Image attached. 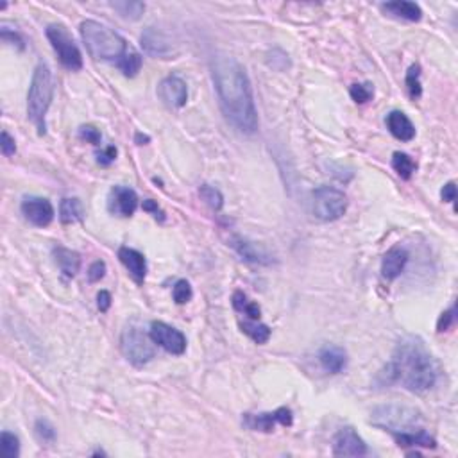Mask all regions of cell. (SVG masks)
<instances>
[{
	"instance_id": "2",
	"label": "cell",
	"mask_w": 458,
	"mask_h": 458,
	"mask_svg": "<svg viewBox=\"0 0 458 458\" xmlns=\"http://www.w3.org/2000/svg\"><path fill=\"white\" fill-rule=\"evenodd\" d=\"M381 385L399 383L410 392H426L437 381V367L421 339L406 337L396 346L392 358L378 374Z\"/></svg>"
},
{
	"instance_id": "24",
	"label": "cell",
	"mask_w": 458,
	"mask_h": 458,
	"mask_svg": "<svg viewBox=\"0 0 458 458\" xmlns=\"http://www.w3.org/2000/svg\"><path fill=\"white\" fill-rule=\"evenodd\" d=\"M83 204H81L79 199H63L61 204H59V220H61L63 224L79 222V220H83Z\"/></svg>"
},
{
	"instance_id": "29",
	"label": "cell",
	"mask_w": 458,
	"mask_h": 458,
	"mask_svg": "<svg viewBox=\"0 0 458 458\" xmlns=\"http://www.w3.org/2000/svg\"><path fill=\"white\" fill-rule=\"evenodd\" d=\"M119 68L125 77H135L142 70V56L137 52H125L122 58L116 61Z\"/></svg>"
},
{
	"instance_id": "13",
	"label": "cell",
	"mask_w": 458,
	"mask_h": 458,
	"mask_svg": "<svg viewBox=\"0 0 458 458\" xmlns=\"http://www.w3.org/2000/svg\"><path fill=\"white\" fill-rule=\"evenodd\" d=\"M138 208V195L128 186H113L107 195V210L119 217H131Z\"/></svg>"
},
{
	"instance_id": "31",
	"label": "cell",
	"mask_w": 458,
	"mask_h": 458,
	"mask_svg": "<svg viewBox=\"0 0 458 458\" xmlns=\"http://www.w3.org/2000/svg\"><path fill=\"white\" fill-rule=\"evenodd\" d=\"M406 88L413 100L421 99L422 96V84H421V66L412 65L406 72Z\"/></svg>"
},
{
	"instance_id": "15",
	"label": "cell",
	"mask_w": 458,
	"mask_h": 458,
	"mask_svg": "<svg viewBox=\"0 0 458 458\" xmlns=\"http://www.w3.org/2000/svg\"><path fill=\"white\" fill-rule=\"evenodd\" d=\"M229 245L238 252L245 261H251V264H258V265H270L273 264V258L265 251L264 247H260L258 244L251 242V240H245L242 236H233L229 240Z\"/></svg>"
},
{
	"instance_id": "20",
	"label": "cell",
	"mask_w": 458,
	"mask_h": 458,
	"mask_svg": "<svg viewBox=\"0 0 458 458\" xmlns=\"http://www.w3.org/2000/svg\"><path fill=\"white\" fill-rule=\"evenodd\" d=\"M319 362L324 367V371L331 372V374H339L346 369L347 355L339 346H324L319 353Z\"/></svg>"
},
{
	"instance_id": "38",
	"label": "cell",
	"mask_w": 458,
	"mask_h": 458,
	"mask_svg": "<svg viewBox=\"0 0 458 458\" xmlns=\"http://www.w3.org/2000/svg\"><path fill=\"white\" fill-rule=\"evenodd\" d=\"M0 38H2L6 43H9V45L18 47L20 50L25 49V43L24 40H22L20 34L15 33V31H9L8 27H2V31H0Z\"/></svg>"
},
{
	"instance_id": "3",
	"label": "cell",
	"mask_w": 458,
	"mask_h": 458,
	"mask_svg": "<svg viewBox=\"0 0 458 458\" xmlns=\"http://www.w3.org/2000/svg\"><path fill=\"white\" fill-rule=\"evenodd\" d=\"M79 31H81L84 47L93 59H102V61L116 59L119 61L125 54L124 38L99 22L84 20Z\"/></svg>"
},
{
	"instance_id": "44",
	"label": "cell",
	"mask_w": 458,
	"mask_h": 458,
	"mask_svg": "<svg viewBox=\"0 0 458 458\" xmlns=\"http://www.w3.org/2000/svg\"><path fill=\"white\" fill-rule=\"evenodd\" d=\"M97 306H99L100 312H107L112 306V293L107 290H100L99 296H97Z\"/></svg>"
},
{
	"instance_id": "9",
	"label": "cell",
	"mask_w": 458,
	"mask_h": 458,
	"mask_svg": "<svg viewBox=\"0 0 458 458\" xmlns=\"http://www.w3.org/2000/svg\"><path fill=\"white\" fill-rule=\"evenodd\" d=\"M149 337L156 346L163 347L170 355H183L186 351V337L165 322H153Z\"/></svg>"
},
{
	"instance_id": "32",
	"label": "cell",
	"mask_w": 458,
	"mask_h": 458,
	"mask_svg": "<svg viewBox=\"0 0 458 458\" xmlns=\"http://www.w3.org/2000/svg\"><path fill=\"white\" fill-rule=\"evenodd\" d=\"M199 195H201V199H203L204 203H206L211 210H215V211L222 210L224 195L220 194V190H217L215 186L203 185L201 188H199Z\"/></svg>"
},
{
	"instance_id": "39",
	"label": "cell",
	"mask_w": 458,
	"mask_h": 458,
	"mask_svg": "<svg viewBox=\"0 0 458 458\" xmlns=\"http://www.w3.org/2000/svg\"><path fill=\"white\" fill-rule=\"evenodd\" d=\"M0 149H2V154L8 158L17 153V142H15V138H13L8 131H2V138H0Z\"/></svg>"
},
{
	"instance_id": "21",
	"label": "cell",
	"mask_w": 458,
	"mask_h": 458,
	"mask_svg": "<svg viewBox=\"0 0 458 458\" xmlns=\"http://www.w3.org/2000/svg\"><path fill=\"white\" fill-rule=\"evenodd\" d=\"M52 254L56 264H58L59 270H61L66 277H74L75 274L79 273V267H81V256H79L77 252L72 251V249H66L58 245V247H54Z\"/></svg>"
},
{
	"instance_id": "28",
	"label": "cell",
	"mask_w": 458,
	"mask_h": 458,
	"mask_svg": "<svg viewBox=\"0 0 458 458\" xmlns=\"http://www.w3.org/2000/svg\"><path fill=\"white\" fill-rule=\"evenodd\" d=\"M392 167H394V170L397 172V176H399L401 179H405V181H409V179L412 178L413 172H415V169H417L415 161H413L412 158L405 153H394Z\"/></svg>"
},
{
	"instance_id": "8",
	"label": "cell",
	"mask_w": 458,
	"mask_h": 458,
	"mask_svg": "<svg viewBox=\"0 0 458 458\" xmlns=\"http://www.w3.org/2000/svg\"><path fill=\"white\" fill-rule=\"evenodd\" d=\"M347 210V197L342 190L333 186H321L314 192V215L319 220L333 222Z\"/></svg>"
},
{
	"instance_id": "6",
	"label": "cell",
	"mask_w": 458,
	"mask_h": 458,
	"mask_svg": "<svg viewBox=\"0 0 458 458\" xmlns=\"http://www.w3.org/2000/svg\"><path fill=\"white\" fill-rule=\"evenodd\" d=\"M47 38H49L50 45H52L54 52L58 54L59 63L65 68L72 72H77L83 68V56L81 50L75 45L74 38L66 31L65 25L52 24L47 27Z\"/></svg>"
},
{
	"instance_id": "22",
	"label": "cell",
	"mask_w": 458,
	"mask_h": 458,
	"mask_svg": "<svg viewBox=\"0 0 458 458\" xmlns=\"http://www.w3.org/2000/svg\"><path fill=\"white\" fill-rule=\"evenodd\" d=\"M397 446L399 448H428L434 450L437 442L425 429H415V432H406V434H394Z\"/></svg>"
},
{
	"instance_id": "42",
	"label": "cell",
	"mask_w": 458,
	"mask_h": 458,
	"mask_svg": "<svg viewBox=\"0 0 458 458\" xmlns=\"http://www.w3.org/2000/svg\"><path fill=\"white\" fill-rule=\"evenodd\" d=\"M144 211H147V213L153 215L154 219H160V220L165 219V215H163L161 208L158 206V203L156 201H153V199H147V201H144Z\"/></svg>"
},
{
	"instance_id": "10",
	"label": "cell",
	"mask_w": 458,
	"mask_h": 458,
	"mask_svg": "<svg viewBox=\"0 0 458 458\" xmlns=\"http://www.w3.org/2000/svg\"><path fill=\"white\" fill-rule=\"evenodd\" d=\"M293 417L292 410L287 409V406H281V409L274 410V412H265V413H245L244 415V425L249 429H254V432H274L276 425L281 426H292Z\"/></svg>"
},
{
	"instance_id": "11",
	"label": "cell",
	"mask_w": 458,
	"mask_h": 458,
	"mask_svg": "<svg viewBox=\"0 0 458 458\" xmlns=\"http://www.w3.org/2000/svg\"><path fill=\"white\" fill-rule=\"evenodd\" d=\"M369 453L367 444L353 428H342L333 438L335 457H365Z\"/></svg>"
},
{
	"instance_id": "45",
	"label": "cell",
	"mask_w": 458,
	"mask_h": 458,
	"mask_svg": "<svg viewBox=\"0 0 458 458\" xmlns=\"http://www.w3.org/2000/svg\"><path fill=\"white\" fill-rule=\"evenodd\" d=\"M135 140H137L138 145H145V144H149L151 138L149 137H145V135H142V132H137V137H135Z\"/></svg>"
},
{
	"instance_id": "7",
	"label": "cell",
	"mask_w": 458,
	"mask_h": 458,
	"mask_svg": "<svg viewBox=\"0 0 458 458\" xmlns=\"http://www.w3.org/2000/svg\"><path fill=\"white\" fill-rule=\"evenodd\" d=\"M120 347H122L125 358L137 367L149 363L156 355L154 342L151 340L149 335H145L144 331L135 326L125 328L122 337H120Z\"/></svg>"
},
{
	"instance_id": "14",
	"label": "cell",
	"mask_w": 458,
	"mask_h": 458,
	"mask_svg": "<svg viewBox=\"0 0 458 458\" xmlns=\"http://www.w3.org/2000/svg\"><path fill=\"white\" fill-rule=\"evenodd\" d=\"M158 96L169 107H183L188 100V86L178 75H169L160 83Z\"/></svg>"
},
{
	"instance_id": "5",
	"label": "cell",
	"mask_w": 458,
	"mask_h": 458,
	"mask_svg": "<svg viewBox=\"0 0 458 458\" xmlns=\"http://www.w3.org/2000/svg\"><path fill=\"white\" fill-rule=\"evenodd\" d=\"M371 422L378 428H383L390 434H406V432H415L419 422H421V413L415 409L399 405H385L378 406L372 412Z\"/></svg>"
},
{
	"instance_id": "12",
	"label": "cell",
	"mask_w": 458,
	"mask_h": 458,
	"mask_svg": "<svg viewBox=\"0 0 458 458\" xmlns=\"http://www.w3.org/2000/svg\"><path fill=\"white\" fill-rule=\"evenodd\" d=\"M22 213L31 224L38 227L49 226L54 220V206L49 199L45 197H25L22 201Z\"/></svg>"
},
{
	"instance_id": "41",
	"label": "cell",
	"mask_w": 458,
	"mask_h": 458,
	"mask_svg": "<svg viewBox=\"0 0 458 458\" xmlns=\"http://www.w3.org/2000/svg\"><path fill=\"white\" fill-rule=\"evenodd\" d=\"M115 158H116L115 145H109V147H106V149L100 151V153L97 154V161H99V165H102V167L112 165L113 161H115Z\"/></svg>"
},
{
	"instance_id": "4",
	"label": "cell",
	"mask_w": 458,
	"mask_h": 458,
	"mask_svg": "<svg viewBox=\"0 0 458 458\" xmlns=\"http://www.w3.org/2000/svg\"><path fill=\"white\" fill-rule=\"evenodd\" d=\"M54 96V79L52 72L45 63L34 68L33 81H31L29 91H27V116L36 125L38 135H45V116L49 112L50 102Z\"/></svg>"
},
{
	"instance_id": "33",
	"label": "cell",
	"mask_w": 458,
	"mask_h": 458,
	"mask_svg": "<svg viewBox=\"0 0 458 458\" xmlns=\"http://www.w3.org/2000/svg\"><path fill=\"white\" fill-rule=\"evenodd\" d=\"M192 296H194V292H192V287L188 281L186 280L176 281V285H174L172 289L174 301L178 303V305H186V303L192 299Z\"/></svg>"
},
{
	"instance_id": "37",
	"label": "cell",
	"mask_w": 458,
	"mask_h": 458,
	"mask_svg": "<svg viewBox=\"0 0 458 458\" xmlns=\"http://www.w3.org/2000/svg\"><path fill=\"white\" fill-rule=\"evenodd\" d=\"M79 137L91 145H99L100 140H102L100 131L97 128H93V125H81V128H79Z\"/></svg>"
},
{
	"instance_id": "27",
	"label": "cell",
	"mask_w": 458,
	"mask_h": 458,
	"mask_svg": "<svg viewBox=\"0 0 458 458\" xmlns=\"http://www.w3.org/2000/svg\"><path fill=\"white\" fill-rule=\"evenodd\" d=\"M240 328H242V331L256 344H265L270 339V328H268L267 324H260L258 321H245L240 324Z\"/></svg>"
},
{
	"instance_id": "18",
	"label": "cell",
	"mask_w": 458,
	"mask_h": 458,
	"mask_svg": "<svg viewBox=\"0 0 458 458\" xmlns=\"http://www.w3.org/2000/svg\"><path fill=\"white\" fill-rule=\"evenodd\" d=\"M142 47H144L145 52L154 56V58H167L172 54V47H170L165 34L160 33L154 27L145 29V33L142 34Z\"/></svg>"
},
{
	"instance_id": "26",
	"label": "cell",
	"mask_w": 458,
	"mask_h": 458,
	"mask_svg": "<svg viewBox=\"0 0 458 458\" xmlns=\"http://www.w3.org/2000/svg\"><path fill=\"white\" fill-rule=\"evenodd\" d=\"M233 306H235L236 312H240V314L247 315L249 319H252V321H258V319L261 317V310L260 306L256 305V303L249 301L247 296H245L244 292H240V290H236L235 293H233Z\"/></svg>"
},
{
	"instance_id": "1",
	"label": "cell",
	"mask_w": 458,
	"mask_h": 458,
	"mask_svg": "<svg viewBox=\"0 0 458 458\" xmlns=\"http://www.w3.org/2000/svg\"><path fill=\"white\" fill-rule=\"evenodd\" d=\"M211 77L227 122L240 132L252 135L258 129V113L244 66L227 54H217L211 59Z\"/></svg>"
},
{
	"instance_id": "36",
	"label": "cell",
	"mask_w": 458,
	"mask_h": 458,
	"mask_svg": "<svg viewBox=\"0 0 458 458\" xmlns=\"http://www.w3.org/2000/svg\"><path fill=\"white\" fill-rule=\"evenodd\" d=\"M455 321H457V308H455V306H451L450 310L442 312V315L438 317V322H437V331H438V333H444V331L450 330V328L455 324Z\"/></svg>"
},
{
	"instance_id": "35",
	"label": "cell",
	"mask_w": 458,
	"mask_h": 458,
	"mask_svg": "<svg viewBox=\"0 0 458 458\" xmlns=\"http://www.w3.org/2000/svg\"><path fill=\"white\" fill-rule=\"evenodd\" d=\"M34 429H36V435L40 437V441L43 442L56 441V429H54V426L50 425L49 421H45V419H38L36 425H34Z\"/></svg>"
},
{
	"instance_id": "43",
	"label": "cell",
	"mask_w": 458,
	"mask_h": 458,
	"mask_svg": "<svg viewBox=\"0 0 458 458\" xmlns=\"http://www.w3.org/2000/svg\"><path fill=\"white\" fill-rule=\"evenodd\" d=\"M442 201L446 203H455L457 201V185L453 181H450L448 185H444V188L441 190Z\"/></svg>"
},
{
	"instance_id": "19",
	"label": "cell",
	"mask_w": 458,
	"mask_h": 458,
	"mask_svg": "<svg viewBox=\"0 0 458 458\" xmlns=\"http://www.w3.org/2000/svg\"><path fill=\"white\" fill-rule=\"evenodd\" d=\"M387 128L394 138L401 142H410L415 138V128H413L412 120L403 112H390L387 115Z\"/></svg>"
},
{
	"instance_id": "30",
	"label": "cell",
	"mask_w": 458,
	"mask_h": 458,
	"mask_svg": "<svg viewBox=\"0 0 458 458\" xmlns=\"http://www.w3.org/2000/svg\"><path fill=\"white\" fill-rule=\"evenodd\" d=\"M0 453L4 458H17L20 455V441L11 432H2L0 435Z\"/></svg>"
},
{
	"instance_id": "25",
	"label": "cell",
	"mask_w": 458,
	"mask_h": 458,
	"mask_svg": "<svg viewBox=\"0 0 458 458\" xmlns=\"http://www.w3.org/2000/svg\"><path fill=\"white\" fill-rule=\"evenodd\" d=\"M112 9H115L119 13L120 17L125 18V20H140L142 15L145 11V4L144 2H137V0H120V2H112Z\"/></svg>"
},
{
	"instance_id": "23",
	"label": "cell",
	"mask_w": 458,
	"mask_h": 458,
	"mask_svg": "<svg viewBox=\"0 0 458 458\" xmlns=\"http://www.w3.org/2000/svg\"><path fill=\"white\" fill-rule=\"evenodd\" d=\"M381 9L390 13L392 17L403 18L409 22H419L422 18L421 8L415 2H406V0H396V2H387L381 6Z\"/></svg>"
},
{
	"instance_id": "34",
	"label": "cell",
	"mask_w": 458,
	"mask_h": 458,
	"mask_svg": "<svg viewBox=\"0 0 458 458\" xmlns=\"http://www.w3.org/2000/svg\"><path fill=\"white\" fill-rule=\"evenodd\" d=\"M349 93H351V99L355 100L356 104H365L374 97V88H372L371 83L353 84Z\"/></svg>"
},
{
	"instance_id": "16",
	"label": "cell",
	"mask_w": 458,
	"mask_h": 458,
	"mask_svg": "<svg viewBox=\"0 0 458 458\" xmlns=\"http://www.w3.org/2000/svg\"><path fill=\"white\" fill-rule=\"evenodd\" d=\"M119 260L128 268V273L131 274L132 280L137 281L138 285H142L145 281V276H147V260H145V256L138 252L137 249L120 247Z\"/></svg>"
},
{
	"instance_id": "40",
	"label": "cell",
	"mask_w": 458,
	"mask_h": 458,
	"mask_svg": "<svg viewBox=\"0 0 458 458\" xmlns=\"http://www.w3.org/2000/svg\"><path fill=\"white\" fill-rule=\"evenodd\" d=\"M104 274H106V264H104L102 260L93 261V264L90 265V268H88V280H90L91 283H97V281L102 280Z\"/></svg>"
},
{
	"instance_id": "17",
	"label": "cell",
	"mask_w": 458,
	"mask_h": 458,
	"mask_svg": "<svg viewBox=\"0 0 458 458\" xmlns=\"http://www.w3.org/2000/svg\"><path fill=\"white\" fill-rule=\"evenodd\" d=\"M406 264H409V252H406L405 249H388L387 254L383 256V261H381V276L387 281H394L405 270Z\"/></svg>"
}]
</instances>
